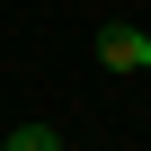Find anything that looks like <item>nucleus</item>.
<instances>
[{
    "mask_svg": "<svg viewBox=\"0 0 151 151\" xmlns=\"http://www.w3.org/2000/svg\"><path fill=\"white\" fill-rule=\"evenodd\" d=\"M98 62L107 71H151V27H133V18L98 27Z\"/></svg>",
    "mask_w": 151,
    "mask_h": 151,
    "instance_id": "1",
    "label": "nucleus"
},
{
    "mask_svg": "<svg viewBox=\"0 0 151 151\" xmlns=\"http://www.w3.org/2000/svg\"><path fill=\"white\" fill-rule=\"evenodd\" d=\"M0 142H9V151H62V124H9Z\"/></svg>",
    "mask_w": 151,
    "mask_h": 151,
    "instance_id": "2",
    "label": "nucleus"
}]
</instances>
